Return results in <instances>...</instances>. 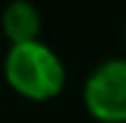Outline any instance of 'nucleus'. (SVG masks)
<instances>
[{
  "label": "nucleus",
  "instance_id": "obj_1",
  "mask_svg": "<svg viewBox=\"0 0 126 123\" xmlns=\"http://www.w3.org/2000/svg\"><path fill=\"white\" fill-rule=\"evenodd\" d=\"M5 80L28 100H49L64 87L67 72L62 59L41 41L16 44L5 57Z\"/></svg>",
  "mask_w": 126,
  "mask_h": 123
},
{
  "label": "nucleus",
  "instance_id": "obj_2",
  "mask_svg": "<svg viewBox=\"0 0 126 123\" xmlns=\"http://www.w3.org/2000/svg\"><path fill=\"white\" fill-rule=\"evenodd\" d=\"M85 108L100 123H126V59H106L85 82Z\"/></svg>",
  "mask_w": 126,
  "mask_h": 123
},
{
  "label": "nucleus",
  "instance_id": "obj_3",
  "mask_svg": "<svg viewBox=\"0 0 126 123\" xmlns=\"http://www.w3.org/2000/svg\"><path fill=\"white\" fill-rule=\"evenodd\" d=\"M0 23H3L5 36L10 38V46L39 41L41 15L33 8V3H28V0H13V3H8V8L3 10Z\"/></svg>",
  "mask_w": 126,
  "mask_h": 123
}]
</instances>
